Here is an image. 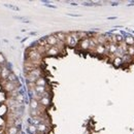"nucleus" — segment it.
<instances>
[{"mask_svg":"<svg viewBox=\"0 0 134 134\" xmlns=\"http://www.w3.org/2000/svg\"><path fill=\"white\" fill-rule=\"evenodd\" d=\"M28 58H29L30 61H33V62H40L41 54H39L36 51V47H32L31 51L28 53Z\"/></svg>","mask_w":134,"mask_h":134,"instance_id":"f257e3e1","label":"nucleus"},{"mask_svg":"<svg viewBox=\"0 0 134 134\" xmlns=\"http://www.w3.org/2000/svg\"><path fill=\"white\" fill-rule=\"evenodd\" d=\"M66 44L69 46H75L77 45V41H79V37H77V34L76 33H71L69 35H66Z\"/></svg>","mask_w":134,"mask_h":134,"instance_id":"f03ea898","label":"nucleus"},{"mask_svg":"<svg viewBox=\"0 0 134 134\" xmlns=\"http://www.w3.org/2000/svg\"><path fill=\"white\" fill-rule=\"evenodd\" d=\"M19 87V84L16 82V83H10V82H7L5 84V86H4V89L7 91V92H12V91H15L17 90Z\"/></svg>","mask_w":134,"mask_h":134,"instance_id":"7ed1b4c3","label":"nucleus"},{"mask_svg":"<svg viewBox=\"0 0 134 134\" xmlns=\"http://www.w3.org/2000/svg\"><path fill=\"white\" fill-rule=\"evenodd\" d=\"M58 38L56 37V35H51V36L46 37V44L51 46H55L56 45L58 44Z\"/></svg>","mask_w":134,"mask_h":134,"instance_id":"20e7f679","label":"nucleus"},{"mask_svg":"<svg viewBox=\"0 0 134 134\" xmlns=\"http://www.w3.org/2000/svg\"><path fill=\"white\" fill-rule=\"evenodd\" d=\"M40 75H41V70L39 68H36L32 70V71H30L27 76H32V77H35V79H38V77H40Z\"/></svg>","mask_w":134,"mask_h":134,"instance_id":"39448f33","label":"nucleus"},{"mask_svg":"<svg viewBox=\"0 0 134 134\" xmlns=\"http://www.w3.org/2000/svg\"><path fill=\"white\" fill-rule=\"evenodd\" d=\"M59 52H60V50L55 45V46H51L50 48H48V50L46 51V54L47 55H51V56H55V55H58Z\"/></svg>","mask_w":134,"mask_h":134,"instance_id":"423d86ee","label":"nucleus"},{"mask_svg":"<svg viewBox=\"0 0 134 134\" xmlns=\"http://www.w3.org/2000/svg\"><path fill=\"white\" fill-rule=\"evenodd\" d=\"M90 46V38H85L81 41V47L83 50H88Z\"/></svg>","mask_w":134,"mask_h":134,"instance_id":"0eeeda50","label":"nucleus"},{"mask_svg":"<svg viewBox=\"0 0 134 134\" xmlns=\"http://www.w3.org/2000/svg\"><path fill=\"white\" fill-rule=\"evenodd\" d=\"M45 80L44 79V77H38V79L36 80V82H35V86L37 87H45Z\"/></svg>","mask_w":134,"mask_h":134,"instance_id":"6e6552de","label":"nucleus"},{"mask_svg":"<svg viewBox=\"0 0 134 134\" xmlns=\"http://www.w3.org/2000/svg\"><path fill=\"white\" fill-rule=\"evenodd\" d=\"M34 92L36 93L37 95H42L45 93V87H35L34 88Z\"/></svg>","mask_w":134,"mask_h":134,"instance_id":"1a4fd4ad","label":"nucleus"},{"mask_svg":"<svg viewBox=\"0 0 134 134\" xmlns=\"http://www.w3.org/2000/svg\"><path fill=\"white\" fill-rule=\"evenodd\" d=\"M39 102L41 105H44V106H47V105L50 104V98H48V96H44L39 100Z\"/></svg>","mask_w":134,"mask_h":134,"instance_id":"9d476101","label":"nucleus"},{"mask_svg":"<svg viewBox=\"0 0 134 134\" xmlns=\"http://www.w3.org/2000/svg\"><path fill=\"white\" fill-rule=\"evenodd\" d=\"M105 51H106V50H105V46L102 45H98L97 47L95 48V52H96L97 54H104Z\"/></svg>","mask_w":134,"mask_h":134,"instance_id":"9b49d317","label":"nucleus"},{"mask_svg":"<svg viewBox=\"0 0 134 134\" xmlns=\"http://www.w3.org/2000/svg\"><path fill=\"white\" fill-rule=\"evenodd\" d=\"M46 130H47V126L45 124H44V123H41V124H39L37 126V131H39L40 133H45Z\"/></svg>","mask_w":134,"mask_h":134,"instance_id":"f8f14e48","label":"nucleus"},{"mask_svg":"<svg viewBox=\"0 0 134 134\" xmlns=\"http://www.w3.org/2000/svg\"><path fill=\"white\" fill-rule=\"evenodd\" d=\"M9 74H10V71H9L7 68H3L2 69V71H1V77H2V79H5L6 80L8 77Z\"/></svg>","mask_w":134,"mask_h":134,"instance_id":"ddd939ff","label":"nucleus"},{"mask_svg":"<svg viewBox=\"0 0 134 134\" xmlns=\"http://www.w3.org/2000/svg\"><path fill=\"white\" fill-rule=\"evenodd\" d=\"M125 44L127 45H134V37H132V36H127L126 38H125Z\"/></svg>","mask_w":134,"mask_h":134,"instance_id":"4468645a","label":"nucleus"},{"mask_svg":"<svg viewBox=\"0 0 134 134\" xmlns=\"http://www.w3.org/2000/svg\"><path fill=\"white\" fill-rule=\"evenodd\" d=\"M38 105H39V103H38L37 100L32 99L30 101V107H31V109H37L38 108Z\"/></svg>","mask_w":134,"mask_h":134,"instance_id":"2eb2a0df","label":"nucleus"},{"mask_svg":"<svg viewBox=\"0 0 134 134\" xmlns=\"http://www.w3.org/2000/svg\"><path fill=\"white\" fill-rule=\"evenodd\" d=\"M6 80H7V82H10V83H16L17 82V76L13 73H10Z\"/></svg>","mask_w":134,"mask_h":134,"instance_id":"dca6fc26","label":"nucleus"},{"mask_svg":"<svg viewBox=\"0 0 134 134\" xmlns=\"http://www.w3.org/2000/svg\"><path fill=\"white\" fill-rule=\"evenodd\" d=\"M56 37H57L58 38V40L60 41H64L65 39H66V35L64 34V33H62V32H60V33H58L57 35H56Z\"/></svg>","mask_w":134,"mask_h":134,"instance_id":"f3484780","label":"nucleus"},{"mask_svg":"<svg viewBox=\"0 0 134 134\" xmlns=\"http://www.w3.org/2000/svg\"><path fill=\"white\" fill-rule=\"evenodd\" d=\"M28 131H29V133H31V134H35L37 131V127L34 126V125H30L29 128H28Z\"/></svg>","mask_w":134,"mask_h":134,"instance_id":"a211bd4d","label":"nucleus"},{"mask_svg":"<svg viewBox=\"0 0 134 134\" xmlns=\"http://www.w3.org/2000/svg\"><path fill=\"white\" fill-rule=\"evenodd\" d=\"M8 134H18V128L16 126H12L8 128Z\"/></svg>","mask_w":134,"mask_h":134,"instance_id":"6ab92c4d","label":"nucleus"},{"mask_svg":"<svg viewBox=\"0 0 134 134\" xmlns=\"http://www.w3.org/2000/svg\"><path fill=\"white\" fill-rule=\"evenodd\" d=\"M123 63V61H122V58H120V57H116L115 59H114V64L116 65V66H120Z\"/></svg>","mask_w":134,"mask_h":134,"instance_id":"aec40b11","label":"nucleus"},{"mask_svg":"<svg viewBox=\"0 0 134 134\" xmlns=\"http://www.w3.org/2000/svg\"><path fill=\"white\" fill-rule=\"evenodd\" d=\"M127 54H128L130 57L131 56H134V46L133 45H129L128 48H127Z\"/></svg>","mask_w":134,"mask_h":134,"instance_id":"412c9836","label":"nucleus"},{"mask_svg":"<svg viewBox=\"0 0 134 134\" xmlns=\"http://www.w3.org/2000/svg\"><path fill=\"white\" fill-rule=\"evenodd\" d=\"M15 100H16L17 102H19V103H22V102L24 101V97H23V95L18 94V95L16 96V98H15Z\"/></svg>","mask_w":134,"mask_h":134,"instance_id":"4be33fe9","label":"nucleus"},{"mask_svg":"<svg viewBox=\"0 0 134 134\" xmlns=\"http://www.w3.org/2000/svg\"><path fill=\"white\" fill-rule=\"evenodd\" d=\"M2 63H4V57H3L1 54H0V65H1Z\"/></svg>","mask_w":134,"mask_h":134,"instance_id":"5701e85b","label":"nucleus"},{"mask_svg":"<svg viewBox=\"0 0 134 134\" xmlns=\"http://www.w3.org/2000/svg\"><path fill=\"white\" fill-rule=\"evenodd\" d=\"M2 69H3V68H2V66H1V65H0V73H1V71H2Z\"/></svg>","mask_w":134,"mask_h":134,"instance_id":"b1692460","label":"nucleus"},{"mask_svg":"<svg viewBox=\"0 0 134 134\" xmlns=\"http://www.w3.org/2000/svg\"><path fill=\"white\" fill-rule=\"evenodd\" d=\"M39 134H45V133H39Z\"/></svg>","mask_w":134,"mask_h":134,"instance_id":"393cba45","label":"nucleus"}]
</instances>
